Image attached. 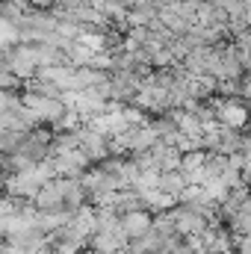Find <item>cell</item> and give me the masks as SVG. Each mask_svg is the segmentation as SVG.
I'll return each instance as SVG.
<instances>
[{"instance_id": "obj_1", "label": "cell", "mask_w": 251, "mask_h": 254, "mask_svg": "<svg viewBox=\"0 0 251 254\" xmlns=\"http://www.w3.org/2000/svg\"><path fill=\"white\" fill-rule=\"evenodd\" d=\"M36 207L39 210H48V213H63L65 207V178H54L48 184H42V190L36 192Z\"/></svg>"}, {"instance_id": "obj_5", "label": "cell", "mask_w": 251, "mask_h": 254, "mask_svg": "<svg viewBox=\"0 0 251 254\" xmlns=\"http://www.w3.org/2000/svg\"><path fill=\"white\" fill-rule=\"evenodd\" d=\"M234 249H237V254H251V234L234 237Z\"/></svg>"}, {"instance_id": "obj_3", "label": "cell", "mask_w": 251, "mask_h": 254, "mask_svg": "<svg viewBox=\"0 0 251 254\" xmlns=\"http://www.w3.org/2000/svg\"><path fill=\"white\" fill-rule=\"evenodd\" d=\"M189 187L187 175L181 172V169H172V172H163V178H160V190L163 192H172V195H184V190Z\"/></svg>"}, {"instance_id": "obj_4", "label": "cell", "mask_w": 251, "mask_h": 254, "mask_svg": "<svg viewBox=\"0 0 251 254\" xmlns=\"http://www.w3.org/2000/svg\"><path fill=\"white\" fill-rule=\"evenodd\" d=\"M207 157H210V151H187L184 160H181V172H195V169H201V166L207 163Z\"/></svg>"}, {"instance_id": "obj_2", "label": "cell", "mask_w": 251, "mask_h": 254, "mask_svg": "<svg viewBox=\"0 0 251 254\" xmlns=\"http://www.w3.org/2000/svg\"><path fill=\"white\" fill-rule=\"evenodd\" d=\"M122 228H125V234L130 240H136V237H145L151 228H154V213L148 210V207H142V210H130L122 216Z\"/></svg>"}, {"instance_id": "obj_6", "label": "cell", "mask_w": 251, "mask_h": 254, "mask_svg": "<svg viewBox=\"0 0 251 254\" xmlns=\"http://www.w3.org/2000/svg\"><path fill=\"white\" fill-rule=\"evenodd\" d=\"M243 184H249V187H251V160L243 166Z\"/></svg>"}]
</instances>
